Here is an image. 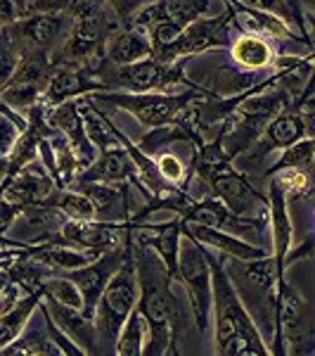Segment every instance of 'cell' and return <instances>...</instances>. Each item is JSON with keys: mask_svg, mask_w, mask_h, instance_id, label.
<instances>
[{"mask_svg": "<svg viewBox=\"0 0 315 356\" xmlns=\"http://www.w3.org/2000/svg\"><path fill=\"white\" fill-rule=\"evenodd\" d=\"M133 307H136V271H133L131 252H128L126 259L112 273V278L107 281L105 290L100 295L97 330H100L102 337L114 340L118 328L126 321V316L131 313Z\"/></svg>", "mask_w": 315, "mask_h": 356, "instance_id": "obj_3", "label": "cell"}, {"mask_svg": "<svg viewBox=\"0 0 315 356\" xmlns=\"http://www.w3.org/2000/svg\"><path fill=\"white\" fill-rule=\"evenodd\" d=\"M251 8H261V10H273V12H285L282 8V0H244Z\"/></svg>", "mask_w": 315, "mask_h": 356, "instance_id": "obj_41", "label": "cell"}, {"mask_svg": "<svg viewBox=\"0 0 315 356\" xmlns=\"http://www.w3.org/2000/svg\"><path fill=\"white\" fill-rule=\"evenodd\" d=\"M277 321H280V337L285 340L292 347H299L306 342H311L313 337V316L308 304L303 302L292 287H287L285 283H280V290H277Z\"/></svg>", "mask_w": 315, "mask_h": 356, "instance_id": "obj_4", "label": "cell"}, {"mask_svg": "<svg viewBox=\"0 0 315 356\" xmlns=\"http://www.w3.org/2000/svg\"><path fill=\"white\" fill-rule=\"evenodd\" d=\"M140 311L152 328V344L147 354H171V344L178 335V304L168 290V276L162 278L154 266H147L142 276Z\"/></svg>", "mask_w": 315, "mask_h": 356, "instance_id": "obj_2", "label": "cell"}, {"mask_svg": "<svg viewBox=\"0 0 315 356\" xmlns=\"http://www.w3.org/2000/svg\"><path fill=\"white\" fill-rule=\"evenodd\" d=\"M40 292H48L55 302L66 304L71 309H84V297H81L79 287L69 281V278H55L48 281L45 285H40Z\"/></svg>", "mask_w": 315, "mask_h": 356, "instance_id": "obj_29", "label": "cell"}, {"mask_svg": "<svg viewBox=\"0 0 315 356\" xmlns=\"http://www.w3.org/2000/svg\"><path fill=\"white\" fill-rule=\"evenodd\" d=\"M100 31H102L100 12L90 3H86L74 24V36H71V43L66 45V53L74 55V58H86L95 48L97 40H100Z\"/></svg>", "mask_w": 315, "mask_h": 356, "instance_id": "obj_12", "label": "cell"}, {"mask_svg": "<svg viewBox=\"0 0 315 356\" xmlns=\"http://www.w3.org/2000/svg\"><path fill=\"white\" fill-rule=\"evenodd\" d=\"M214 266V292H216V309H218V321H216V342L218 352L228 356H249V354H268L263 347L261 335L254 328L251 318L247 316V309L242 307L240 297L235 295L232 285L225 278L223 268L209 259Z\"/></svg>", "mask_w": 315, "mask_h": 356, "instance_id": "obj_1", "label": "cell"}, {"mask_svg": "<svg viewBox=\"0 0 315 356\" xmlns=\"http://www.w3.org/2000/svg\"><path fill=\"white\" fill-rule=\"evenodd\" d=\"M48 313H53V318L60 323L62 333L69 335V337L76 340L79 344H84V352H97L95 330H92L88 316L81 313V309H71V307H66V304H60V302H55V299H50Z\"/></svg>", "mask_w": 315, "mask_h": 356, "instance_id": "obj_11", "label": "cell"}, {"mask_svg": "<svg viewBox=\"0 0 315 356\" xmlns=\"http://www.w3.org/2000/svg\"><path fill=\"white\" fill-rule=\"evenodd\" d=\"M14 138H17V128H14L8 119L0 115V157H5V154L12 150Z\"/></svg>", "mask_w": 315, "mask_h": 356, "instance_id": "obj_37", "label": "cell"}, {"mask_svg": "<svg viewBox=\"0 0 315 356\" xmlns=\"http://www.w3.org/2000/svg\"><path fill=\"white\" fill-rule=\"evenodd\" d=\"M273 219H275V261L282 266L285 261V254L289 250V237H292V226H289V219H287V209H285V188L280 183H273Z\"/></svg>", "mask_w": 315, "mask_h": 356, "instance_id": "obj_18", "label": "cell"}, {"mask_svg": "<svg viewBox=\"0 0 315 356\" xmlns=\"http://www.w3.org/2000/svg\"><path fill=\"white\" fill-rule=\"evenodd\" d=\"M285 100L277 95H261V97H251L242 105V117L249 121L251 128H256V123H261L263 119L273 117L275 112L282 110Z\"/></svg>", "mask_w": 315, "mask_h": 356, "instance_id": "obj_27", "label": "cell"}, {"mask_svg": "<svg viewBox=\"0 0 315 356\" xmlns=\"http://www.w3.org/2000/svg\"><path fill=\"white\" fill-rule=\"evenodd\" d=\"M29 254L31 259L40 261V264L53 266V268H66V271L90 264V259L95 257V254H81V252L66 250V247H60V245L36 247V250H29Z\"/></svg>", "mask_w": 315, "mask_h": 356, "instance_id": "obj_19", "label": "cell"}, {"mask_svg": "<svg viewBox=\"0 0 315 356\" xmlns=\"http://www.w3.org/2000/svg\"><path fill=\"white\" fill-rule=\"evenodd\" d=\"M112 5L118 10V14H126V12H131V8H136L138 0H112Z\"/></svg>", "mask_w": 315, "mask_h": 356, "instance_id": "obj_42", "label": "cell"}, {"mask_svg": "<svg viewBox=\"0 0 315 356\" xmlns=\"http://www.w3.org/2000/svg\"><path fill=\"white\" fill-rule=\"evenodd\" d=\"M86 3L88 0H53V5H81V8H84Z\"/></svg>", "mask_w": 315, "mask_h": 356, "instance_id": "obj_43", "label": "cell"}, {"mask_svg": "<svg viewBox=\"0 0 315 356\" xmlns=\"http://www.w3.org/2000/svg\"><path fill=\"white\" fill-rule=\"evenodd\" d=\"M126 254H128L126 247H114V250H110V254H107L105 259L97 261V264H92V266L86 264V268H81V271H74V268H71V273H66V278L79 287L81 297H84L86 316H92V313H95L97 299H100L102 290H105L107 281H110L112 273L121 266V261L126 259Z\"/></svg>", "mask_w": 315, "mask_h": 356, "instance_id": "obj_6", "label": "cell"}, {"mask_svg": "<svg viewBox=\"0 0 315 356\" xmlns=\"http://www.w3.org/2000/svg\"><path fill=\"white\" fill-rule=\"evenodd\" d=\"M0 195H3V185H0Z\"/></svg>", "mask_w": 315, "mask_h": 356, "instance_id": "obj_44", "label": "cell"}, {"mask_svg": "<svg viewBox=\"0 0 315 356\" xmlns=\"http://www.w3.org/2000/svg\"><path fill=\"white\" fill-rule=\"evenodd\" d=\"M313 162V141L308 138V141L299 143L294 145L289 152L282 157V162L277 164V169H285V167H294V169H308Z\"/></svg>", "mask_w": 315, "mask_h": 356, "instance_id": "obj_34", "label": "cell"}, {"mask_svg": "<svg viewBox=\"0 0 315 356\" xmlns=\"http://www.w3.org/2000/svg\"><path fill=\"white\" fill-rule=\"evenodd\" d=\"M159 174L164 178H171V180H178L183 176V164L173 157V154H166V157L159 159Z\"/></svg>", "mask_w": 315, "mask_h": 356, "instance_id": "obj_38", "label": "cell"}, {"mask_svg": "<svg viewBox=\"0 0 315 356\" xmlns=\"http://www.w3.org/2000/svg\"><path fill=\"white\" fill-rule=\"evenodd\" d=\"M86 198L92 202L95 207V214L107 216L110 221L114 219H126L123 211H118L123 207V193L116 188H107V185H88L86 188Z\"/></svg>", "mask_w": 315, "mask_h": 356, "instance_id": "obj_20", "label": "cell"}, {"mask_svg": "<svg viewBox=\"0 0 315 356\" xmlns=\"http://www.w3.org/2000/svg\"><path fill=\"white\" fill-rule=\"evenodd\" d=\"M81 91L79 76L71 74L66 69H58L53 76H50L48 84V100H62L64 95H71V93Z\"/></svg>", "mask_w": 315, "mask_h": 356, "instance_id": "obj_32", "label": "cell"}, {"mask_svg": "<svg viewBox=\"0 0 315 356\" xmlns=\"http://www.w3.org/2000/svg\"><path fill=\"white\" fill-rule=\"evenodd\" d=\"M126 169H128L126 152L114 150V152H107L105 157H102V162L95 164L90 174H86L84 180H118V178H126V174H128Z\"/></svg>", "mask_w": 315, "mask_h": 356, "instance_id": "obj_25", "label": "cell"}, {"mask_svg": "<svg viewBox=\"0 0 315 356\" xmlns=\"http://www.w3.org/2000/svg\"><path fill=\"white\" fill-rule=\"evenodd\" d=\"M19 207L12 202H8V200H0V233H5V230H10V226H12L14 216H17Z\"/></svg>", "mask_w": 315, "mask_h": 356, "instance_id": "obj_39", "label": "cell"}, {"mask_svg": "<svg viewBox=\"0 0 315 356\" xmlns=\"http://www.w3.org/2000/svg\"><path fill=\"white\" fill-rule=\"evenodd\" d=\"M38 136L40 133L36 131H29L27 136L22 138V141L17 143V147H14V154H12V164H10V171L12 169H19L22 164H27L31 157H34V150H36V143H38Z\"/></svg>", "mask_w": 315, "mask_h": 356, "instance_id": "obj_35", "label": "cell"}, {"mask_svg": "<svg viewBox=\"0 0 315 356\" xmlns=\"http://www.w3.org/2000/svg\"><path fill=\"white\" fill-rule=\"evenodd\" d=\"M214 185H216V190H218L220 198L225 200V204H228L235 214L249 211L256 200L254 193L249 190V185H247L240 176H220V174H216Z\"/></svg>", "mask_w": 315, "mask_h": 356, "instance_id": "obj_17", "label": "cell"}, {"mask_svg": "<svg viewBox=\"0 0 315 356\" xmlns=\"http://www.w3.org/2000/svg\"><path fill=\"white\" fill-rule=\"evenodd\" d=\"M84 126H86V138H90L100 147L110 145V126H107V121L92 107H86L84 110Z\"/></svg>", "mask_w": 315, "mask_h": 356, "instance_id": "obj_33", "label": "cell"}, {"mask_svg": "<svg viewBox=\"0 0 315 356\" xmlns=\"http://www.w3.org/2000/svg\"><path fill=\"white\" fill-rule=\"evenodd\" d=\"M180 273H183L185 283H188L190 299H192L194 318L197 326L204 330L209 323V307H211V285H209V268H206V259L201 254L197 240L188 245L180 257Z\"/></svg>", "mask_w": 315, "mask_h": 356, "instance_id": "obj_5", "label": "cell"}, {"mask_svg": "<svg viewBox=\"0 0 315 356\" xmlns=\"http://www.w3.org/2000/svg\"><path fill=\"white\" fill-rule=\"evenodd\" d=\"M273 145H294L303 136V121L299 117H280L268 126Z\"/></svg>", "mask_w": 315, "mask_h": 356, "instance_id": "obj_28", "label": "cell"}, {"mask_svg": "<svg viewBox=\"0 0 315 356\" xmlns=\"http://www.w3.org/2000/svg\"><path fill=\"white\" fill-rule=\"evenodd\" d=\"M142 337H144V316L140 309H131L126 328L118 337V349L121 356H140L142 354Z\"/></svg>", "mask_w": 315, "mask_h": 356, "instance_id": "obj_24", "label": "cell"}, {"mask_svg": "<svg viewBox=\"0 0 315 356\" xmlns=\"http://www.w3.org/2000/svg\"><path fill=\"white\" fill-rule=\"evenodd\" d=\"M147 55H149V45L138 34H121L110 48V58L116 64L123 67L133 64V62H138L140 58H147Z\"/></svg>", "mask_w": 315, "mask_h": 356, "instance_id": "obj_22", "label": "cell"}, {"mask_svg": "<svg viewBox=\"0 0 315 356\" xmlns=\"http://www.w3.org/2000/svg\"><path fill=\"white\" fill-rule=\"evenodd\" d=\"M38 297H40V287H36L27 299H22L17 307L10 309V311L0 318V352H3V347H8L10 342H14V337L22 333L27 318L31 316L36 304H38Z\"/></svg>", "mask_w": 315, "mask_h": 356, "instance_id": "obj_16", "label": "cell"}, {"mask_svg": "<svg viewBox=\"0 0 315 356\" xmlns=\"http://www.w3.org/2000/svg\"><path fill=\"white\" fill-rule=\"evenodd\" d=\"M220 27H223V19H220V22H197V24H192L188 31H180V36L173 40L171 45H168V48L157 50L159 60L168 62L180 53H197V50L209 48L211 43L218 40Z\"/></svg>", "mask_w": 315, "mask_h": 356, "instance_id": "obj_9", "label": "cell"}, {"mask_svg": "<svg viewBox=\"0 0 315 356\" xmlns=\"http://www.w3.org/2000/svg\"><path fill=\"white\" fill-rule=\"evenodd\" d=\"M14 17H17V12H14L12 0H0V27L14 22Z\"/></svg>", "mask_w": 315, "mask_h": 356, "instance_id": "obj_40", "label": "cell"}, {"mask_svg": "<svg viewBox=\"0 0 315 356\" xmlns=\"http://www.w3.org/2000/svg\"><path fill=\"white\" fill-rule=\"evenodd\" d=\"M118 107H126L133 115L140 119L147 126H162L168 123L178 115L180 107L188 105L192 97L178 95V97H162V95H133V97H110Z\"/></svg>", "mask_w": 315, "mask_h": 356, "instance_id": "obj_7", "label": "cell"}, {"mask_svg": "<svg viewBox=\"0 0 315 356\" xmlns=\"http://www.w3.org/2000/svg\"><path fill=\"white\" fill-rule=\"evenodd\" d=\"M62 29V19L53 17V14H43V17H34L27 19V22L19 24V34H22L24 40L34 45H48L58 38Z\"/></svg>", "mask_w": 315, "mask_h": 356, "instance_id": "obj_21", "label": "cell"}, {"mask_svg": "<svg viewBox=\"0 0 315 356\" xmlns=\"http://www.w3.org/2000/svg\"><path fill=\"white\" fill-rule=\"evenodd\" d=\"M206 8H209L206 0H164L162 3V10L164 14H166V19L178 24L180 29H183V24L197 19Z\"/></svg>", "mask_w": 315, "mask_h": 356, "instance_id": "obj_26", "label": "cell"}, {"mask_svg": "<svg viewBox=\"0 0 315 356\" xmlns=\"http://www.w3.org/2000/svg\"><path fill=\"white\" fill-rule=\"evenodd\" d=\"M14 67H17V53L10 45L8 36H0V86L8 84V79L14 74Z\"/></svg>", "mask_w": 315, "mask_h": 356, "instance_id": "obj_36", "label": "cell"}, {"mask_svg": "<svg viewBox=\"0 0 315 356\" xmlns=\"http://www.w3.org/2000/svg\"><path fill=\"white\" fill-rule=\"evenodd\" d=\"M175 79H178V71H166L157 62H133L123 67V71L118 74V84L133 91H152Z\"/></svg>", "mask_w": 315, "mask_h": 356, "instance_id": "obj_13", "label": "cell"}, {"mask_svg": "<svg viewBox=\"0 0 315 356\" xmlns=\"http://www.w3.org/2000/svg\"><path fill=\"white\" fill-rule=\"evenodd\" d=\"M45 76V60L40 55H31L19 64V69L12 74V86H27V88H38V84Z\"/></svg>", "mask_w": 315, "mask_h": 356, "instance_id": "obj_30", "label": "cell"}, {"mask_svg": "<svg viewBox=\"0 0 315 356\" xmlns=\"http://www.w3.org/2000/svg\"><path fill=\"white\" fill-rule=\"evenodd\" d=\"M62 242L110 252L121 242V230L114 224H64L62 226Z\"/></svg>", "mask_w": 315, "mask_h": 356, "instance_id": "obj_8", "label": "cell"}, {"mask_svg": "<svg viewBox=\"0 0 315 356\" xmlns=\"http://www.w3.org/2000/svg\"><path fill=\"white\" fill-rule=\"evenodd\" d=\"M185 233L192 235L194 240L199 242H206V245H214L218 250H225L230 254L240 257V259H258V257H266V252L261 247H251V245H244V242L235 240V237L220 233L216 226H201V224H194L192 228H185Z\"/></svg>", "mask_w": 315, "mask_h": 356, "instance_id": "obj_14", "label": "cell"}, {"mask_svg": "<svg viewBox=\"0 0 315 356\" xmlns=\"http://www.w3.org/2000/svg\"><path fill=\"white\" fill-rule=\"evenodd\" d=\"M178 235H180V224L173 221L168 226H159V228H149L144 226L136 233L138 247H154L162 254V259L166 261L168 278H173L178 273Z\"/></svg>", "mask_w": 315, "mask_h": 356, "instance_id": "obj_10", "label": "cell"}, {"mask_svg": "<svg viewBox=\"0 0 315 356\" xmlns=\"http://www.w3.org/2000/svg\"><path fill=\"white\" fill-rule=\"evenodd\" d=\"M55 207L60 211H64V214H69L71 219H76V221H90L92 216H95V207H92V202L86 198V195L64 193L58 202H55Z\"/></svg>", "mask_w": 315, "mask_h": 356, "instance_id": "obj_31", "label": "cell"}, {"mask_svg": "<svg viewBox=\"0 0 315 356\" xmlns=\"http://www.w3.org/2000/svg\"><path fill=\"white\" fill-rule=\"evenodd\" d=\"M232 55L240 64H247V67H263L270 62V48L263 38L258 36H244L235 43L232 48Z\"/></svg>", "mask_w": 315, "mask_h": 356, "instance_id": "obj_23", "label": "cell"}, {"mask_svg": "<svg viewBox=\"0 0 315 356\" xmlns=\"http://www.w3.org/2000/svg\"><path fill=\"white\" fill-rule=\"evenodd\" d=\"M48 190H50V180L48 178L38 176V174H22V176H17L10 185H5L3 195H5L8 202L22 207V204L38 202V200L43 198Z\"/></svg>", "mask_w": 315, "mask_h": 356, "instance_id": "obj_15", "label": "cell"}]
</instances>
